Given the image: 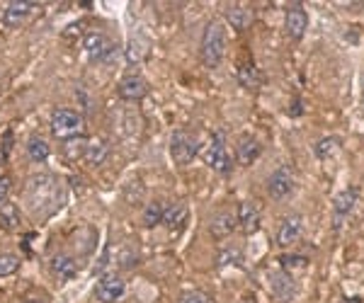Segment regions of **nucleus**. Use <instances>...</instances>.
Wrapping results in <instances>:
<instances>
[{"instance_id":"1","label":"nucleus","mask_w":364,"mask_h":303,"mask_svg":"<svg viewBox=\"0 0 364 303\" xmlns=\"http://www.w3.org/2000/svg\"><path fill=\"white\" fill-rule=\"evenodd\" d=\"M202 61L207 68H219L226 56V29L219 20H211L202 34Z\"/></svg>"},{"instance_id":"2","label":"nucleus","mask_w":364,"mask_h":303,"mask_svg":"<svg viewBox=\"0 0 364 303\" xmlns=\"http://www.w3.org/2000/svg\"><path fill=\"white\" fill-rule=\"evenodd\" d=\"M51 133L58 141H70V138L80 136L83 133V116L73 109H54L51 114Z\"/></svg>"},{"instance_id":"3","label":"nucleus","mask_w":364,"mask_h":303,"mask_svg":"<svg viewBox=\"0 0 364 303\" xmlns=\"http://www.w3.org/2000/svg\"><path fill=\"white\" fill-rule=\"evenodd\" d=\"M197 153H199V141L190 131L178 129L170 136V158L175 160V165H190L197 158Z\"/></svg>"},{"instance_id":"4","label":"nucleus","mask_w":364,"mask_h":303,"mask_svg":"<svg viewBox=\"0 0 364 303\" xmlns=\"http://www.w3.org/2000/svg\"><path fill=\"white\" fill-rule=\"evenodd\" d=\"M294 187H296V175L289 165H279L267 180V194L272 197L274 202L287 199V197L294 192Z\"/></svg>"},{"instance_id":"5","label":"nucleus","mask_w":364,"mask_h":303,"mask_svg":"<svg viewBox=\"0 0 364 303\" xmlns=\"http://www.w3.org/2000/svg\"><path fill=\"white\" fill-rule=\"evenodd\" d=\"M207 165L214 172H219V175H231L233 160H231V155H228V150H226L224 131H216L214 138H211V145L207 150Z\"/></svg>"},{"instance_id":"6","label":"nucleus","mask_w":364,"mask_h":303,"mask_svg":"<svg viewBox=\"0 0 364 303\" xmlns=\"http://www.w3.org/2000/svg\"><path fill=\"white\" fill-rule=\"evenodd\" d=\"M360 199V192L357 187H345L343 192H338L333 197V224H336V231H340V226L350 219V214L355 211V204Z\"/></svg>"},{"instance_id":"7","label":"nucleus","mask_w":364,"mask_h":303,"mask_svg":"<svg viewBox=\"0 0 364 303\" xmlns=\"http://www.w3.org/2000/svg\"><path fill=\"white\" fill-rule=\"evenodd\" d=\"M269 291L279 303H291L296 296V279L291 272L277 270L269 275Z\"/></svg>"},{"instance_id":"8","label":"nucleus","mask_w":364,"mask_h":303,"mask_svg":"<svg viewBox=\"0 0 364 303\" xmlns=\"http://www.w3.org/2000/svg\"><path fill=\"white\" fill-rule=\"evenodd\" d=\"M149 80L144 78V75L139 73H132V75H124V78L119 80V85H117V95L122 97V100L127 102H139L144 100L146 95H149Z\"/></svg>"},{"instance_id":"9","label":"nucleus","mask_w":364,"mask_h":303,"mask_svg":"<svg viewBox=\"0 0 364 303\" xmlns=\"http://www.w3.org/2000/svg\"><path fill=\"white\" fill-rule=\"evenodd\" d=\"M83 49L87 51V56H90L92 61H105V58H109L114 54L117 46L105 32H87L83 39Z\"/></svg>"},{"instance_id":"10","label":"nucleus","mask_w":364,"mask_h":303,"mask_svg":"<svg viewBox=\"0 0 364 303\" xmlns=\"http://www.w3.org/2000/svg\"><path fill=\"white\" fill-rule=\"evenodd\" d=\"M284 29L291 42H301L304 39V34H306V29H309V13L304 10L301 3L289 5V10H287V15H284Z\"/></svg>"},{"instance_id":"11","label":"nucleus","mask_w":364,"mask_h":303,"mask_svg":"<svg viewBox=\"0 0 364 303\" xmlns=\"http://www.w3.org/2000/svg\"><path fill=\"white\" fill-rule=\"evenodd\" d=\"M304 236V216L299 214H291V216L282 219L279 228H277V246L282 248H291L301 241Z\"/></svg>"},{"instance_id":"12","label":"nucleus","mask_w":364,"mask_h":303,"mask_svg":"<svg viewBox=\"0 0 364 303\" xmlns=\"http://www.w3.org/2000/svg\"><path fill=\"white\" fill-rule=\"evenodd\" d=\"M124 294H127V284L117 275H105L95 287V296L100 303H117Z\"/></svg>"},{"instance_id":"13","label":"nucleus","mask_w":364,"mask_h":303,"mask_svg":"<svg viewBox=\"0 0 364 303\" xmlns=\"http://www.w3.org/2000/svg\"><path fill=\"white\" fill-rule=\"evenodd\" d=\"M236 216H238L240 231H243L245 236H252V233H257V228H260L262 211H260V206H257V202H243L238 206Z\"/></svg>"},{"instance_id":"14","label":"nucleus","mask_w":364,"mask_h":303,"mask_svg":"<svg viewBox=\"0 0 364 303\" xmlns=\"http://www.w3.org/2000/svg\"><path fill=\"white\" fill-rule=\"evenodd\" d=\"M260 153H262V145L257 138H252V136H240L238 138V145H236V160H238V165H252L257 158H260Z\"/></svg>"},{"instance_id":"15","label":"nucleus","mask_w":364,"mask_h":303,"mask_svg":"<svg viewBox=\"0 0 364 303\" xmlns=\"http://www.w3.org/2000/svg\"><path fill=\"white\" fill-rule=\"evenodd\" d=\"M34 8H37V5L34 3H25V0H13V3L8 5V8H5V13H3V22L8 27H20L22 22L27 20L29 15L34 13Z\"/></svg>"},{"instance_id":"16","label":"nucleus","mask_w":364,"mask_h":303,"mask_svg":"<svg viewBox=\"0 0 364 303\" xmlns=\"http://www.w3.org/2000/svg\"><path fill=\"white\" fill-rule=\"evenodd\" d=\"M187 219H190V209H187V204L175 202V204H170V206H166L163 226H166L168 231H180V228H185Z\"/></svg>"},{"instance_id":"17","label":"nucleus","mask_w":364,"mask_h":303,"mask_svg":"<svg viewBox=\"0 0 364 303\" xmlns=\"http://www.w3.org/2000/svg\"><path fill=\"white\" fill-rule=\"evenodd\" d=\"M226 20H228V25H233V29L245 32L248 25L252 22V13L248 8H243V5H228V8H226Z\"/></svg>"},{"instance_id":"18","label":"nucleus","mask_w":364,"mask_h":303,"mask_svg":"<svg viewBox=\"0 0 364 303\" xmlns=\"http://www.w3.org/2000/svg\"><path fill=\"white\" fill-rule=\"evenodd\" d=\"M238 228V216L236 214H219L214 221H211V226H209V231H211V236H216V238H226L228 233H233Z\"/></svg>"},{"instance_id":"19","label":"nucleus","mask_w":364,"mask_h":303,"mask_svg":"<svg viewBox=\"0 0 364 303\" xmlns=\"http://www.w3.org/2000/svg\"><path fill=\"white\" fill-rule=\"evenodd\" d=\"M340 138L338 136H323V138H318L316 141V145H314V155L318 160H328V158H333V155L338 153L340 150Z\"/></svg>"},{"instance_id":"20","label":"nucleus","mask_w":364,"mask_h":303,"mask_svg":"<svg viewBox=\"0 0 364 303\" xmlns=\"http://www.w3.org/2000/svg\"><path fill=\"white\" fill-rule=\"evenodd\" d=\"M149 42L144 37H132L127 44V61L129 63H141L146 56H149Z\"/></svg>"},{"instance_id":"21","label":"nucleus","mask_w":364,"mask_h":303,"mask_svg":"<svg viewBox=\"0 0 364 303\" xmlns=\"http://www.w3.org/2000/svg\"><path fill=\"white\" fill-rule=\"evenodd\" d=\"M27 155H29V160H32V162H46V158L51 155V148H49V143H46L44 138L32 136V138H29V143H27Z\"/></svg>"},{"instance_id":"22","label":"nucleus","mask_w":364,"mask_h":303,"mask_svg":"<svg viewBox=\"0 0 364 303\" xmlns=\"http://www.w3.org/2000/svg\"><path fill=\"white\" fill-rule=\"evenodd\" d=\"M238 83L243 87H248V90L262 83V75L255 68V63H243V66L238 68Z\"/></svg>"},{"instance_id":"23","label":"nucleus","mask_w":364,"mask_h":303,"mask_svg":"<svg viewBox=\"0 0 364 303\" xmlns=\"http://www.w3.org/2000/svg\"><path fill=\"white\" fill-rule=\"evenodd\" d=\"M163 214H166V204H163V202L146 204V209H144V224L149 226V228H154V226L163 224Z\"/></svg>"},{"instance_id":"24","label":"nucleus","mask_w":364,"mask_h":303,"mask_svg":"<svg viewBox=\"0 0 364 303\" xmlns=\"http://www.w3.org/2000/svg\"><path fill=\"white\" fill-rule=\"evenodd\" d=\"M0 224H3L8 231L20 228V211H17V206H15V204L5 202L3 206H0Z\"/></svg>"},{"instance_id":"25","label":"nucleus","mask_w":364,"mask_h":303,"mask_svg":"<svg viewBox=\"0 0 364 303\" xmlns=\"http://www.w3.org/2000/svg\"><path fill=\"white\" fill-rule=\"evenodd\" d=\"M105 158H107V143L92 141L90 145H85V160L90 162V165H100Z\"/></svg>"},{"instance_id":"26","label":"nucleus","mask_w":364,"mask_h":303,"mask_svg":"<svg viewBox=\"0 0 364 303\" xmlns=\"http://www.w3.org/2000/svg\"><path fill=\"white\" fill-rule=\"evenodd\" d=\"M54 272L58 277L70 279V277H75L78 267H75V262L70 258H66V255H56V258H54Z\"/></svg>"},{"instance_id":"27","label":"nucleus","mask_w":364,"mask_h":303,"mask_svg":"<svg viewBox=\"0 0 364 303\" xmlns=\"http://www.w3.org/2000/svg\"><path fill=\"white\" fill-rule=\"evenodd\" d=\"M20 270V258L13 253H0V277H10Z\"/></svg>"},{"instance_id":"28","label":"nucleus","mask_w":364,"mask_h":303,"mask_svg":"<svg viewBox=\"0 0 364 303\" xmlns=\"http://www.w3.org/2000/svg\"><path fill=\"white\" fill-rule=\"evenodd\" d=\"M279 265L284 272H291V270H301V267L309 265V258L306 255H279Z\"/></svg>"},{"instance_id":"29","label":"nucleus","mask_w":364,"mask_h":303,"mask_svg":"<svg viewBox=\"0 0 364 303\" xmlns=\"http://www.w3.org/2000/svg\"><path fill=\"white\" fill-rule=\"evenodd\" d=\"M243 262V255H240L238 248H226L219 253V258H216V265L224 267V265H240Z\"/></svg>"},{"instance_id":"30","label":"nucleus","mask_w":364,"mask_h":303,"mask_svg":"<svg viewBox=\"0 0 364 303\" xmlns=\"http://www.w3.org/2000/svg\"><path fill=\"white\" fill-rule=\"evenodd\" d=\"M182 303H214L209 294H204V291H185L182 294Z\"/></svg>"},{"instance_id":"31","label":"nucleus","mask_w":364,"mask_h":303,"mask_svg":"<svg viewBox=\"0 0 364 303\" xmlns=\"http://www.w3.org/2000/svg\"><path fill=\"white\" fill-rule=\"evenodd\" d=\"M8 197H10V177L3 175V177H0V206L8 202Z\"/></svg>"},{"instance_id":"32","label":"nucleus","mask_w":364,"mask_h":303,"mask_svg":"<svg viewBox=\"0 0 364 303\" xmlns=\"http://www.w3.org/2000/svg\"><path fill=\"white\" fill-rule=\"evenodd\" d=\"M304 112H306V109H304V102L299 100V97L289 104V109H287V114H289V116H301Z\"/></svg>"},{"instance_id":"33","label":"nucleus","mask_w":364,"mask_h":303,"mask_svg":"<svg viewBox=\"0 0 364 303\" xmlns=\"http://www.w3.org/2000/svg\"><path fill=\"white\" fill-rule=\"evenodd\" d=\"M340 303H364V299L362 296H343Z\"/></svg>"},{"instance_id":"34","label":"nucleus","mask_w":364,"mask_h":303,"mask_svg":"<svg viewBox=\"0 0 364 303\" xmlns=\"http://www.w3.org/2000/svg\"><path fill=\"white\" fill-rule=\"evenodd\" d=\"M25 303H44V301H37V299H29V301H25Z\"/></svg>"}]
</instances>
